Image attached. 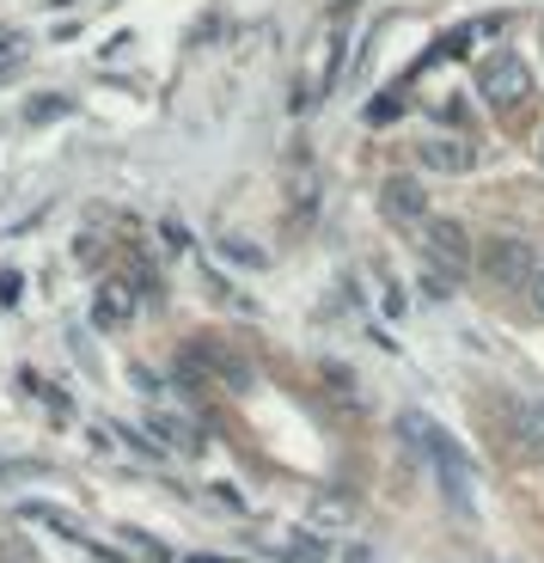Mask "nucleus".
Instances as JSON below:
<instances>
[{"label":"nucleus","instance_id":"5","mask_svg":"<svg viewBox=\"0 0 544 563\" xmlns=\"http://www.w3.org/2000/svg\"><path fill=\"white\" fill-rule=\"evenodd\" d=\"M417 154H422V166H429V172H447V178H459V172L477 166L471 141H459V135H429Z\"/></svg>","mask_w":544,"mask_h":563},{"label":"nucleus","instance_id":"2","mask_svg":"<svg viewBox=\"0 0 544 563\" xmlns=\"http://www.w3.org/2000/svg\"><path fill=\"white\" fill-rule=\"evenodd\" d=\"M422 245H429V264L447 269V276H465V269H471V233H465V221H453V214H429V221H422Z\"/></svg>","mask_w":544,"mask_h":563},{"label":"nucleus","instance_id":"6","mask_svg":"<svg viewBox=\"0 0 544 563\" xmlns=\"http://www.w3.org/2000/svg\"><path fill=\"white\" fill-rule=\"evenodd\" d=\"M379 202H386L391 221H429V202H422V184L417 178H386V184H379Z\"/></svg>","mask_w":544,"mask_h":563},{"label":"nucleus","instance_id":"9","mask_svg":"<svg viewBox=\"0 0 544 563\" xmlns=\"http://www.w3.org/2000/svg\"><path fill=\"white\" fill-rule=\"evenodd\" d=\"M526 300H532V312H544V264L532 269V282H526Z\"/></svg>","mask_w":544,"mask_h":563},{"label":"nucleus","instance_id":"3","mask_svg":"<svg viewBox=\"0 0 544 563\" xmlns=\"http://www.w3.org/2000/svg\"><path fill=\"white\" fill-rule=\"evenodd\" d=\"M526 92H532V68L514 56V49H496V56L484 62V99L508 111V104H520Z\"/></svg>","mask_w":544,"mask_h":563},{"label":"nucleus","instance_id":"1","mask_svg":"<svg viewBox=\"0 0 544 563\" xmlns=\"http://www.w3.org/2000/svg\"><path fill=\"white\" fill-rule=\"evenodd\" d=\"M404 435L417 441L422 453L434 460V472H441V490H447V503L453 508H471V465H465V453L453 448L441 429H429L422 417H404Z\"/></svg>","mask_w":544,"mask_h":563},{"label":"nucleus","instance_id":"7","mask_svg":"<svg viewBox=\"0 0 544 563\" xmlns=\"http://www.w3.org/2000/svg\"><path fill=\"white\" fill-rule=\"evenodd\" d=\"M129 307H135V300H129V288H123V282H111V288L98 295V324H123Z\"/></svg>","mask_w":544,"mask_h":563},{"label":"nucleus","instance_id":"8","mask_svg":"<svg viewBox=\"0 0 544 563\" xmlns=\"http://www.w3.org/2000/svg\"><path fill=\"white\" fill-rule=\"evenodd\" d=\"M520 441H526L532 453H544V398L520 410Z\"/></svg>","mask_w":544,"mask_h":563},{"label":"nucleus","instance_id":"4","mask_svg":"<svg viewBox=\"0 0 544 563\" xmlns=\"http://www.w3.org/2000/svg\"><path fill=\"white\" fill-rule=\"evenodd\" d=\"M532 245L526 240H489L484 245V276L489 282H502V288H526L532 282Z\"/></svg>","mask_w":544,"mask_h":563}]
</instances>
